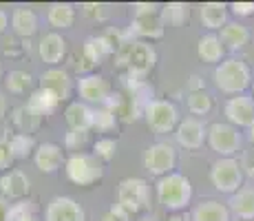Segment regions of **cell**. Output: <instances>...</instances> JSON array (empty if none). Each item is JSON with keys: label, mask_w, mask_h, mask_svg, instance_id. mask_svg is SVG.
I'll list each match as a JSON object with an SVG mask.
<instances>
[{"label": "cell", "mask_w": 254, "mask_h": 221, "mask_svg": "<svg viewBox=\"0 0 254 221\" xmlns=\"http://www.w3.org/2000/svg\"><path fill=\"white\" fill-rule=\"evenodd\" d=\"M210 181L223 195H232L243 188V166L234 157H221L210 168Z\"/></svg>", "instance_id": "cell-6"}, {"label": "cell", "mask_w": 254, "mask_h": 221, "mask_svg": "<svg viewBox=\"0 0 254 221\" xmlns=\"http://www.w3.org/2000/svg\"><path fill=\"white\" fill-rule=\"evenodd\" d=\"M100 221H130V215L122 208L120 204H113L104 215L100 217Z\"/></svg>", "instance_id": "cell-37"}, {"label": "cell", "mask_w": 254, "mask_h": 221, "mask_svg": "<svg viewBox=\"0 0 254 221\" xmlns=\"http://www.w3.org/2000/svg\"><path fill=\"white\" fill-rule=\"evenodd\" d=\"M230 213H234L241 221H252L254 219V186H243L241 190L230 197L228 201Z\"/></svg>", "instance_id": "cell-23"}, {"label": "cell", "mask_w": 254, "mask_h": 221, "mask_svg": "<svg viewBox=\"0 0 254 221\" xmlns=\"http://www.w3.org/2000/svg\"><path fill=\"white\" fill-rule=\"evenodd\" d=\"M89 144V131H71L66 133L64 137V146L69 150H73V155L75 153H82V148Z\"/></svg>", "instance_id": "cell-35"}, {"label": "cell", "mask_w": 254, "mask_h": 221, "mask_svg": "<svg viewBox=\"0 0 254 221\" xmlns=\"http://www.w3.org/2000/svg\"><path fill=\"white\" fill-rule=\"evenodd\" d=\"M7 88L11 93H16V95H24L27 91H31V86H33V77H31V73H27V71H22V69H16V71H11L7 75Z\"/></svg>", "instance_id": "cell-32"}, {"label": "cell", "mask_w": 254, "mask_h": 221, "mask_svg": "<svg viewBox=\"0 0 254 221\" xmlns=\"http://www.w3.org/2000/svg\"><path fill=\"white\" fill-rule=\"evenodd\" d=\"M7 117V97H4V93L0 91V122Z\"/></svg>", "instance_id": "cell-42"}, {"label": "cell", "mask_w": 254, "mask_h": 221, "mask_svg": "<svg viewBox=\"0 0 254 221\" xmlns=\"http://www.w3.org/2000/svg\"><path fill=\"white\" fill-rule=\"evenodd\" d=\"M95 111L84 102H71L64 111V120L71 131H91Z\"/></svg>", "instance_id": "cell-19"}, {"label": "cell", "mask_w": 254, "mask_h": 221, "mask_svg": "<svg viewBox=\"0 0 254 221\" xmlns=\"http://www.w3.org/2000/svg\"><path fill=\"white\" fill-rule=\"evenodd\" d=\"M223 115H226L228 124L237 126V129H250L254 124V97L250 95H232L223 104Z\"/></svg>", "instance_id": "cell-11"}, {"label": "cell", "mask_w": 254, "mask_h": 221, "mask_svg": "<svg viewBox=\"0 0 254 221\" xmlns=\"http://www.w3.org/2000/svg\"><path fill=\"white\" fill-rule=\"evenodd\" d=\"M75 7L69 2H53L49 4L47 9V22L51 24L56 31H64V29H71L73 22H75Z\"/></svg>", "instance_id": "cell-24"}, {"label": "cell", "mask_w": 254, "mask_h": 221, "mask_svg": "<svg viewBox=\"0 0 254 221\" xmlns=\"http://www.w3.org/2000/svg\"><path fill=\"white\" fill-rule=\"evenodd\" d=\"M11 120H13V124H16L18 133H29V135H33V131L40 126L42 117L38 115L36 111L29 109L27 104H22V106H18V109L13 111Z\"/></svg>", "instance_id": "cell-29"}, {"label": "cell", "mask_w": 254, "mask_h": 221, "mask_svg": "<svg viewBox=\"0 0 254 221\" xmlns=\"http://www.w3.org/2000/svg\"><path fill=\"white\" fill-rule=\"evenodd\" d=\"M130 31L137 33L139 38H162L166 31V22L162 18V11L159 13H148V16H133V22H130Z\"/></svg>", "instance_id": "cell-18"}, {"label": "cell", "mask_w": 254, "mask_h": 221, "mask_svg": "<svg viewBox=\"0 0 254 221\" xmlns=\"http://www.w3.org/2000/svg\"><path fill=\"white\" fill-rule=\"evenodd\" d=\"M33 164H36V168L40 170V173L53 175V173H58L62 166H66L64 150H62V146L56 144V142H42V144H38L36 153H33Z\"/></svg>", "instance_id": "cell-13"}, {"label": "cell", "mask_w": 254, "mask_h": 221, "mask_svg": "<svg viewBox=\"0 0 254 221\" xmlns=\"http://www.w3.org/2000/svg\"><path fill=\"white\" fill-rule=\"evenodd\" d=\"M219 38H221L226 51H239V49H243L250 42V29L241 22H228L226 27L221 29Z\"/></svg>", "instance_id": "cell-25"}, {"label": "cell", "mask_w": 254, "mask_h": 221, "mask_svg": "<svg viewBox=\"0 0 254 221\" xmlns=\"http://www.w3.org/2000/svg\"><path fill=\"white\" fill-rule=\"evenodd\" d=\"M11 29L20 38H31L38 31V16L33 9L16 7L11 13Z\"/></svg>", "instance_id": "cell-26"}, {"label": "cell", "mask_w": 254, "mask_h": 221, "mask_svg": "<svg viewBox=\"0 0 254 221\" xmlns=\"http://www.w3.org/2000/svg\"><path fill=\"white\" fill-rule=\"evenodd\" d=\"M77 93H80L84 104H95L97 109H102V106L109 104L113 88H111L106 77L97 75V73H86L77 80Z\"/></svg>", "instance_id": "cell-10"}, {"label": "cell", "mask_w": 254, "mask_h": 221, "mask_svg": "<svg viewBox=\"0 0 254 221\" xmlns=\"http://www.w3.org/2000/svg\"><path fill=\"white\" fill-rule=\"evenodd\" d=\"M230 9H232L234 16H239V18L254 16V2H232Z\"/></svg>", "instance_id": "cell-39"}, {"label": "cell", "mask_w": 254, "mask_h": 221, "mask_svg": "<svg viewBox=\"0 0 254 221\" xmlns=\"http://www.w3.org/2000/svg\"><path fill=\"white\" fill-rule=\"evenodd\" d=\"M175 140H177L179 146H184V148L188 150H197L203 146V142L208 140V126L203 124V120H199V117H184L182 122L177 124V129H175Z\"/></svg>", "instance_id": "cell-12"}, {"label": "cell", "mask_w": 254, "mask_h": 221, "mask_svg": "<svg viewBox=\"0 0 254 221\" xmlns=\"http://www.w3.org/2000/svg\"><path fill=\"white\" fill-rule=\"evenodd\" d=\"M4 142H7L9 153H11L13 159H27V157L33 155L38 148L36 137L29 135V133H11Z\"/></svg>", "instance_id": "cell-27"}, {"label": "cell", "mask_w": 254, "mask_h": 221, "mask_svg": "<svg viewBox=\"0 0 254 221\" xmlns=\"http://www.w3.org/2000/svg\"><path fill=\"white\" fill-rule=\"evenodd\" d=\"M139 221H153V219H150V217H141Z\"/></svg>", "instance_id": "cell-47"}, {"label": "cell", "mask_w": 254, "mask_h": 221, "mask_svg": "<svg viewBox=\"0 0 254 221\" xmlns=\"http://www.w3.org/2000/svg\"><path fill=\"white\" fill-rule=\"evenodd\" d=\"M117 204L133 217L150 208V186L141 177H126L117 186Z\"/></svg>", "instance_id": "cell-5"}, {"label": "cell", "mask_w": 254, "mask_h": 221, "mask_svg": "<svg viewBox=\"0 0 254 221\" xmlns=\"http://www.w3.org/2000/svg\"><path fill=\"white\" fill-rule=\"evenodd\" d=\"M117 124V115L111 109L102 106V109H95V117H93V129L102 131V133H109L113 131Z\"/></svg>", "instance_id": "cell-34"}, {"label": "cell", "mask_w": 254, "mask_h": 221, "mask_svg": "<svg viewBox=\"0 0 254 221\" xmlns=\"http://www.w3.org/2000/svg\"><path fill=\"white\" fill-rule=\"evenodd\" d=\"M9 206L11 204H4V201L0 199V221H9Z\"/></svg>", "instance_id": "cell-43"}, {"label": "cell", "mask_w": 254, "mask_h": 221, "mask_svg": "<svg viewBox=\"0 0 254 221\" xmlns=\"http://www.w3.org/2000/svg\"><path fill=\"white\" fill-rule=\"evenodd\" d=\"M38 56L42 58L45 65L56 67L58 62H62V58L66 56V40L58 31H49L40 38L38 42Z\"/></svg>", "instance_id": "cell-16"}, {"label": "cell", "mask_w": 254, "mask_h": 221, "mask_svg": "<svg viewBox=\"0 0 254 221\" xmlns=\"http://www.w3.org/2000/svg\"><path fill=\"white\" fill-rule=\"evenodd\" d=\"M144 120L150 131L155 133H173L177 124L182 122L179 111L173 102L168 100H150L144 104Z\"/></svg>", "instance_id": "cell-8"}, {"label": "cell", "mask_w": 254, "mask_h": 221, "mask_svg": "<svg viewBox=\"0 0 254 221\" xmlns=\"http://www.w3.org/2000/svg\"><path fill=\"white\" fill-rule=\"evenodd\" d=\"M162 18L166 24H173V27H182L190 20V7L184 2H170L162 7Z\"/></svg>", "instance_id": "cell-30"}, {"label": "cell", "mask_w": 254, "mask_h": 221, "mask_svg": "<svg viewBox=\"0 0 254 221\" xmlns=\"http://www.w3.org/2000/svg\"><path fill=\"white\" fill-rule=\"evenodd\" d=\"M0 80H2V62H0Z\"/></svg>", "instance_id": "cell-48"}, {"label": "cell", "mask_w": 254, "mask_h": 221, "mask_svg": "<svg viewBox=\"0 0 254 221\" xmlns=\"http://www.w3.org/2000/svg\"><path fill=\"white\" fill-rule=\"evenodd\" d=\"M248 140H250L252 144H254V124L250 126V129H248Z\"/></svg>", "instance_id": "cell-46"}, {"label": "cell", "mask_w": 254, "mask_h": 221, "mask_svg": "<svg viewBox=\"0 0 254 221\" xmlns=\"http://www.w3.org/2000/svg\"><path fill=\"white\" fill-rule=\"evenodd\" d=\"M66 177L75 186H84L91 188L104 177V164L97 159L93 153H75L66 159Z\"/></svg>", "instance_id": "cell-4"}, {"label": "cell", "mask_w": 254, "mask_h": 221, "mask_svg": "<svg viewBox=\"0 0 254 221\" xmlns=\"http://www.w3.org/2000/svg\"><path fill=\"white\" fill-rule=\"evenodd\" d=\"M16 221H40V219H38V217H36V215H33V213H24L22 217H18Z\"/></svg>", "instance_id": "cell-44"}, {"label": "cell", "mask_w": 254, "mask_h": 221, "mask_svg": "<svg viewBox=\"0 0 254 221\" xmlns=\"http://www.w3.org/2000/svg\"><path fill=\"white\" fill-rule=\"evenodd\" d=\"M29 190H31V181L22 170H9V173L0 177V193L4 195V199H24L29 195Z\"/></svg>", "instance_id": "cell-17"}, {"label": "cell", "mask_w": 254, "mask_h": 221, "mask_svg": "<svg viewBox=\"0 0 254 221\" xmlns=\"http://www.w3.org/2000/svg\"><path fill=\"white\" fill-rule=\"evenodd\" d=\"M45 221H86V213L73 197H53L45 208Z\"/></svg>", "instance_id": "cell-14"}, {"label": "cell", "mask_w": 254, "mask_h": 221, "mask_svg": "<svg viewBox=\"0 0 254 221\" xmlns=\"http://www.w3.org/2000/svg\"><path fill=\"white\" fill-rule=\"evenodd\" d=\"M162 7L155 2H137L133 4V16H148V13H159Z\"/></svg>", "instance_id": "cell-38"}, {"label": "cell", "mask_w": 254, "mask_h": 221, "mask_svg": "<svg viewBox=\"0 0 254 221\" xmlns=\"http://www.w3.org/2000/svg\"><path fill=\"white\" fill-rule=\"evenodd\" d=\"M7 27H9V16L4 9H0V33L7 31Z\"/></svg>", "instance_id": "cell-41"}, {"label": "cell", "mask_w": 254, "mask_h": 221, "mask_svg": "<svg viewBox=\"0 0 254 221\" xmlns=\"http://www.w3.org/2000/svg\"><path fill=\"white\" fill-rule=\"evenodd\" d=\"M201 24L210 31H221L228 24V4L223 2H203L199 7Z\"/></svg>", "instance_id": "cell-22"}, {"label": "cell", "mask_w": 254, "mask_h": 221, "mask_svg": "<svg viewBox=\"0 0 254 221\" xmlns=\"http://www.w3.org/2000/svg\"><path fill=\"white\" fill-rule=\"evenodd\" d=\"M214 86L226 95H243L252 82V71L241 58H226L214 67Z\"/></svg>", "instance_id": "cell-1"}, {"label": "cell", "mask_w": 254, "mask_h": 221, "mask_svg": "<svg viewBox=\"0 0 254 221\" xmlns=\"http://www.w3.org/2000/svg\"><path fill=\"white\" fill-rule=\"evenodd\" d=\"M208 146L221 157H234L241 150L243 137L237 126L228 124V122H214L208 126Z\"/></svg>", "instance_id": "cell-7"}, {"label": "cell", "mask_w": 254, "mask_h": 221, "mask_svg": "<svg viewBox=\"0 0 254 221\" xmlns=\"http://www.w3.org/2000/svg\"><path fill=\"white\" fill-rule=\"evenodd\" d=\"M186 104H188V111L192 113V117L208 115V113L212 111V97H210L203 88L201 91H190Z\"/></svg>", "instance_id": "cell-31"}, {"label": "cell", "mask_w": 254, "mask_h": 221, "mask_svg": "<svg viewBox=\"0 0 254 221\" xmlns=\"http://www.w3.org/2000/svg\"><path fill=\"white\" fill-rule=\"evenodd\" d=\"M117 56H120L122 65H126V69H128L130 80H144L146 73L157 62V51L153 49V44L141 42V40L126 42Z\"/></svg>", "instance_id": "cell-3"}, {"label": "cell", "mask_w": 254, "mask_h": 221, "mask_svg": "<svg viewBox=\"0 0 254 221\" xmlns=\"http://www.w3.org/2000/svg\"><path fill=\"white\" fill-rule=\"evenodd\" d=\"M166 221H188V217H184V215H173V217H168Z\"/></svg>", "instance_id": "cell-45"}, {"label": "cell", "mask_w": 254, "mask_h": 221, "mask_svg": "<svg viewBox=\"0 0 254 221\" xmlns=\"http://www.w3.org/2000/svg\"><path fill=\"white\" fill-rule=\"evenodd\" d=\"M40 88L53 93V95H56L60 102H64V100H69V97H71L73 80H71L69 71L58 69V67H51V69H47V71L40 75Z\"/></svg>", "instance_id": "cell-15"}, {"label": "cell", "mask_w": 254, "mask_h": 221, "mask_svg": "<svg viewBox=\"0 0 254 221\" xmlns=\"http://www.w3.org/2000/svg\"><path fill=\"white\" fill-rule=\"evenodd\" d=\"M11 161H13V157H11V153H9L7 142H0V173H4V170L11 168Z\"/></svg>", "instance_id": "cell-40"}, {"label": "cell", "mask_w": 254, "mask_h": 221, "mask_svg": "<svg viewBox=\"0 0 254 221\" xmlns=\"http://www.w3.org/2000/svg\"><path fill=\"white\" fill-rule=\"evenodd\" d=\"M155 193H157V201L166 210L179 213L192 201V184L182 173H170L162 179H157Z\"/></svg>", "instance_id": "cell-2"}, {"label": "cell", "mask_w": 254, "mask_h": 221, "mask_svg": "<svg viewBox=\"0 0 254 221\" xmlns=\"http://www.w3.org/2000/svg\"><path fill=\"white\" fill-rule=\"evenodd\" d=\"M82 13H84L86 18H93V20H104V18L109 16V9H106V4L86 2V4H82Z\"/></svg>", "instance_id": "cell-36"}, {"label": "cell", "mask_w": 254, "mask_h": 221, "mask_svg": "<svg viewBox=\"0 0 254 221\" xmlns=\"http://www.w3.org/2000/svg\"><path fill=\"white\" fill-rule=\"evenodd\" d=\"M230 208L217 199H206L194 206L190 221H230Z\"/></svg>", "instance_id": "cell-21"}, {"label": "cell", "mask_w": 254, "mask_h": 221, "mask_svg": "<svg viewBox=\"0 0 254 221\" xmlns=\"http://www.w3.org/2000/svg\"><path fill=\"white\" fill-rule=\"evenodd\" d=\"M175 166H177V150L168 142H155L144 150V168L157 179L175 173Z\"/></svg>", "instance_id": "cell-9"}, {"label": "cell", "mask_w": 254, "mask_h": 221, "mask_svg": "<svg viewBox=\"0 0 254 221\" xmlns=\"http://www.w3.org/2000/svg\"><path fill=\"white\" fill-rule=\"evenodd\" d=\"M58 104H60V100H58L53 93L45 91V88H36V91L29 95V100H27V106L31 111H36L40 117L51 115V113L58 109Z\"/></svg>", "instance_id": "cell-28"}, {"label": "cell", "mask_w": 254, "mask_h": 221, "mask_svg": "<svg viewBox=\"0 0 254 221\" xmlns=\"http://www.w3.org/2000/svg\"><path fill=\"white\" fill-rule=\"evenodd\" d=\"M117 146H120V142L115 140V137H100V140L93 144V155L97 157V159L102 161V164H106V161H113L115 155H117Z\"/></svg>", "instance_id": "cell-33"}, {"label": "cell", "mask_w": 254, "mask_h": 221, "mask_svg": "<svg viewBox=\"0 0 254 221\" xmlns=\"http://www.w3.org/2000/svg\"><path fill=\"white\" fill-rule=\"evenodd\" d=\"M197 56L201 58L203 62H210V65H221L226 60V47H223L221 38L217 33H206V36L199 38L197 42Z\"/></svg>", "instance_id": "cell-20"}]
</instances>
